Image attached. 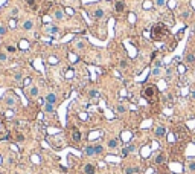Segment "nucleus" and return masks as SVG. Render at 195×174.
I'll list each match as a JSON object with an SVG mask.
<instances>
[{
    "label": "nucleus",
    "mask_w": 195,
    "mask_h": 174,
    "mask_svg": "<svg viewBox=\"0 0 195 174\" xmlns=\"http://www.w3.org/2000/svg\"><path fill=\"white\" fill-rule=\"evenodd\" d=\"M151 37H152V40H156V41H163V40L168 37V31L162 23H156L151 28Z\"/></svg>",
    "instance_id": "nucleus-1"
},
{
    "label": "nucleus",
    "mask_w": 195,
    "mask_h": 174,
    "mask_svg": "<svg viewBox=\"0 0 195 174\" xmlns=\"http://www.w3.org/2000/svg\"><path fill=\"white\" fill-rule=\"evenodd\" d=\"M143 98L146 99L148 102L156 104L159 99V89L156 86H146L143 89Z\"/></svg>",
    "instance_id": "nucleus-2"
},
{
    "label": "nucleus",
    "mask_w": 195,
    "mask_h": 174,
    "mask_svg": "<svg viewBox=\"0 0 195 174\" xmlns=\"http://www.w3.org/2000/svg\"><path fill=\"white\" fill-rule=\"evenodd\" d=\"M3 104L6 107H9V109H14V107L18 104V101H17L14 93H6V95L3 96Z\"/></svg>",
    "instance_id": "nucleus-3"
},
{
    "label": "nucleus",
    "mask_w": 195,
    "mask_h": 174,
    "mask_svg": "<svg viewBox=\"0 0 195 174\" xmlns=\"http://www.w3.org/2000/svg\"><path fill=\"white\" fill-rule=\"evenodd\" d=\"M89 14H90V17H93V18L101 20V18L105 17V11H104L102 8H95V9H90Z\"/></svg>",
    "instance_id": "nucleus-4"
},
{
    "label": "nucleus",
    "mask_w": 195,
    "mask_h": 174,
    "mask_svg": "<svg viewBox=\"0 0 195 174\" xmlns=\"http://www.w3.org/2000/svg\"><path fill=\"white\" fill-rule=\"evenodd\" d=\"M52 17L55 20H63L64 18V11L59 8V6H55V8H52Z\"/></svg>",
    "instance_id": "nucleus-5"
},
{
    "label": "nucleus",
    "mask_w": 195,
    "mask_h": 174,
    "mask_svg": "<svg viewBox=\"0 0 195 174\" xmlns=\"http://www.w3.org/2000/svg\"><path fill=\"white\" fill-rule=\"evenodd\" d=\"M38 93H40L38 87L32 86L31 89H28V90H26V96H28V98H35V96H38Z\"/></svg>",
    "instance_id": "nucleus-6"
},
{
    "label": "nucleus",
    "mask_w": 195,
    "mask_h": 174,
    "mask_svg": "<svg viewBox=\"0 0 195 174\" xmlns=\"http://www.w3.org/2000/svg\"><path fill=\"white\" fill-rule=\"evenodd\" d=\"M57 101H58V98H57L55 93H48V95H46V102H49V104H53V105H55Z\"/></svg>",
    "instance_id": "nucleus-7"
},
{
    "label": "nucleus",
    "mask_w": 195,
    "mask_h": 174,
    "mask_svg": "<svg viewBox=\"0 0 195 174\" xmlns=\"http://www.w3.org/2000/svg\"><path fill=\"white\" fill-rule=\"evenodd\" d=\"M154 135H156L157 138H165V135H166V128H165V127H162V125H160V127H157V128H156V131H154Z\"/></svg>",
    "instance_id": "nucleus-8"
},
{
    "label": "nucleus",
    "mask_w": 195,
    "mask_h": 174,
    "mask_svg": "<svg viewBox=\"0 0 195 174\" xmlns=\"http://www.w3.org/2000/svg\"><path fill=\"white\" fill-rule=\"evenodd\" d=\"M34 26H35V25H34V20H24V22H23V29L24 31H31V29H34Z\"/></svg>",
    "instance_id": "nucleus-9"
},
{
    "label": "nucleus",
    "mask_w": 195,
    "mask_h": 174,
    "mask_svg": "<svg viewBox=\"0 0 195 174\" xmlns=\"http://www.w3.org/2000/svg\"><path fill=\"white\" fill-rule=\"evenodd\" d=\"M84 173H85V174H95V173H96V166L92 165V163H87V165L84 166Z\"/></svg>",
    "instance_id": "nucleus-10"
},
{
    "label": "nucleus",
    "mask_w": 195,
    "mask_h": 174,
    "mask_svg": "<svg viewBox=\"0 0 195 174\" xmlns=\"http://www.w3.org/2000/svg\"><path fill=\"white\" fill-rule=\"evenodd\" d=\"M185 60H186V63H187V64H194V63H195V53H192V52H186Z\"/></svg>",
    "instance_id": "nucleus-11"
},
{
    "label": "nucleus",
    "mask_w": 195,
    "mask_h": 174,
    "mask_svg": "<svg viewBox=\"0 0 195 174\" xmlns=\"http://www.w3.org/2000/svg\"><path fill=\"white\" fill-rule=\"evenodd\" d=\"M114 9H116L117 12H124L125 11V3L122 2V0H117V2L114 3Z\"/></svg>",
    "instance_id": "nucleus-12"
},
{
    "label": "nucleus",
    "mask_w": 195,
    "mask_h": 174,
    "mask_svg": "<svg viewBox=\"0 0 195 174\" xmlns=\"http://www.w3.org/2000/svg\"><path fill=\"white\" fill-rule=\"evenodd\" d=\"M81 138H82L81 131H78V130H73V131H72V139H73V142H79V140H81Z\"/></svg>",
    "instance_id": "nucleus-13"
},
{
    "label": "nucleus",
    "mask_w": 195,
    "mask_h": 174,
    "mask_svg": "<svg viewBox=\"0 0 195 174\" xmlns=\"http://www.w3.org/2000/svg\"><path fill=\"white\" fill-rule=\"evenodd\" d=\"M119 147V140L117 139H110L108 140V148L110 150H114V148H117Z\"/></svg>",
    "instance_id": "nucleus-14"
},
{
    "label": "nucleus",
    "mask_w": 195,
    "mask_h": 174,
    "mask_svg": "<svg viewBox=\"0 0 195 174\" xmlns=\"http://www.w3.org/2000/svg\"><path fill=\"white\" fill-rule=\"evenodd\" d=\"M165 160H166V156L163 154V153H160V154H157V157H156V163L162 165V163H165Z\"/></svg>",
    "instance_id": "nucleus-15"
},
{
    "label": "nucleus",
    "mask_w": 195,
    "mask_h": 174,
    "mask_svg": "<svg viewBox=\"0 0 195 174\" xmlns=\"http://www.w3.org/2000/svg\"><path fill=\"white\" fill-rule=\"evenodd\" d=\"M84 153H85L87 156H93V154H95V145H89V147H85Z\"/></svg>",
    "instance_id": "nucleus-16"
},
{
    "label": "nucleus",
    "mask_w": 195,
    "mask_h": 174,
    "mask_svg": "<svg viewBox=\"0 0 195 174\" xmlns=\"http://www.w3.org/2000/svg\"><path fill=\"white\" fill-rule=\"evenodd\" d=\"M44 112L53 113V112H55V105H53V104H49V102H46V105H44Z\"/></svg>",
    "instance_id": "nucleus-17"
},
{
    "label": "nucleus",
    "mask_w": 195,
    "mask_h": 174,
    "mask_svg": "<svg viewBox=\"0 0 195 174\" xmlns=\"http://www.w3.org/2000/svg\"><path fill=\"white\" fill-rule=\"evenodd\" d=\"M46 31H48L49 34H57L58 28H57V26H53V25H49V26H46Z\"/></svg>",
    "instance_id": "nucleus-18"
},
{
    "label": "nucleus",
    "mask_w": 195,
    "mask_h": 174,
    "mask_svg": "<svg viewBox=\"0 0 195 174\" xmlns=\"http://www.w3.org/2000/svg\"><path fill=\"white\" fill-rule=\"evenodd\" d=\"M162 67H154L152 70H151V75L152 76H160V75H162Z\"/></svg>",
    "instance_id": "nucleus-19"
},
{
    "label": "nucleus",
    "mask_w": 195,
    "mask_h": 174,
    "mask_svg": "<svg viewBox=\"0 0 195 174\" xmlns=\"http://www.w3.org/2000/svg\"><path fill=\"white\" fill-rule=\"evenodd\" d=\"M18 14H20V9L17 8V6H14V8L11 9V12H9V15L12 17V18H15V17H18Z\"/></svg>",
    "instance_id": "nucleus-20"
},
{
    "label": "nucleus",
    "mask_w": 195,
    "mask_h": 174,
    "mask_svg": "<svg viewBox=\"0 0 195 174\" xmlns=\"http://www.w3.org/2000/svg\"><path fill=\"white\" fill-rule=\"evenodd\" d=\"M134 150H136V147H134V145H130V147H127V148L124 150L122 154H124V156H127L128 153H131V151H134Z\"/></svg>",
    "instance_id": "nucleus-21"
},
{
    "label": "nucleus",
    "mask_w": 195,
    "mask_h": 174,
    "mask_svg": "<svg viewBox=\"0 0 195 174\" xmlns=\"http://www.w3.org/2000/svg\"><path fill=\"white\" fill-rule=\"evenodd\" d=\"M89 96H90V98H95V99H96V98L99 96V92L93 89V90H90V92H89Z\"/></svg>",
    "instance_id": "nucleus-22"
},
{
    "label": "nucleus",
    "mask_w": 195,
    "mask_h": 174,
    "mask_svg": "<svg viewBox=\"0 0 195 174\" xmlns=\"http://www.w3.org/2000/svg\"><path fill=\"white\" fill-rule=\"evenodd\" d=\"M14 79H15V81H22V79H23V73L22 72H15L14 73Z\"/></svg>",
    "instance_id": "nucleus-23"
},
{
    "label": "nucleus",
    "mask_w": 195,
    "mask_h": 174,
    "mask_svg": "<svg viewBox=\"0 0 195 174\" xmlns=\"http://www.w3.org/2000/svg\"><path fill=\"white\" fill-rule=\"evenodd\" d=\"M104 151V147L102 145H95V154H101Z\"/></svg>",
    "instance_id": "nucleus-24"
},
{
    "label": "nucleus",
    "mask_w": 195,
    "mask_h": 174,
    "mask_svg": "<svg viewBox=\"0 0 195 174\" xmlns=\"http://www.w3.org/2000/svg\"><path fill=\"white\" fill-rule=\"evenodd\" d=\"M6 31H8V28H6L5 25H0V37L6 35Z\"/></svg>",
    "instance_id": "nucleus-25"
},
{
    "label": "nucleus",
    "mask_w": 195,
    "mask_h": 174,
    "mask_svg": "<svg viewBox=\"0 0 195 174\" xmlns=\"http://www.w3.org/2000/svg\"><path fill=\"white\" fill-rule=\"evenodd\" d=\"M187 170H189V171H195V160L187 162Z\"/></svg>",
    "instance_id": "nucleus-26"
},
{
    "label": "nucleus",
    "mask_w": 195,
    "mask_h": 174,
    "mask_svg": "<svg viewBox=\"0 0 195 174\" xmlns=\"http://www.w3.org/2000/svg\"><path fill=\"white\" fill-rule=\"evenodd\" d=\"M116 112H117V113H125V112H127V107H125V105H117V107H116Z\"/></svg>",
    "instance_id": "nucleus-27"
},
{
    "label": "nucleus",
    "mask_w": 195,
    "mask_h": 174,
    "mask_svg": "<svg viewBox=\"0 0 195 174\" xmlns=\"http://www.w3.org/2000/svg\"><path fill=\"white\" fill-rule=\"evenodd\" d=\"M134 173H139V168H127L125 174H134Z\"/></svg>",
    "instance_id": "nucleus-28"
},
{
    "label": "nucleus",
    "mask_w": 195,
    "mask_h": 174,
    "mask_svg": "<svg viewBox=\"0 0 195 174\" xmlns=\"http://www.w3.org/2000/svg\"><path fill=\"white\" fill-rule=\"evenodd\" d=\"M119 66H120V67H122V69H127V67H128V63H127V60H120Z\"/></svg>",
    "instance_id": "nucleus-29"
},
{
    "label": "nucleus",
    "mask_w": 195,
    "mask_h": 174,
    "mask_svg": "<svg viewBox=\"0 0 195 174\" xmlns=\"http://www.w3.org/2000/svg\"><path fill=\"white\" fill-rule=\"evenodd\" d=\"M166 3V0H156V5L159 6V8H162V6H165Z\"/></svg>",
    "instance_id": "nucleus-30"
},
{
    "label": "nucleus",
    "mask_w": 195,
    "mask_h": 174,
    "mask_svg": "<svg viewBox=\"0 0 195 174\" xmlns=\"http://www.w3.org/2000/svg\"><path fill=\"white\" fill-rule=\"evenodd\" d=\"M8 60V57H6L5 52H0V61H6Z\"/></svg>",
    "instance_id": "nucleus-31"
},
{
    "label": "nucleus",
    "mask_w": 195,
    "mask_h": 174,
    "mask_svg": "<svg viewBox=\"0 0 195 174\" xmlns=\"http://www.w3.org/2000/svg\"><path fill=\"white\" fill-rule=\"evenodd\" d=\"M75 46H76L78 49H84V43H82V41H76V44H75Z\"/></svg>",
    "instance_id": "nucleus-32"
},
{
    "label": "nucleus",
    "mask_w": 195,
    "mask_h": 174,
    "mask_svg": "<svg viewBox=\"0 0 195 174\" xmlns=\"http://www.w3.org/2000/svg\"><path fill=\"white\" fill-rule=\"evenodd\" d=\"M6 51L11 52V53H14V52H15V48H14V46H8V48H6Z\"/></svg>",
    "instance_id": "nucleus-33"
},
{
    "label": "nucleus",
    "mask_w": 195,
    "mask_h": 174,
    "mask_svg": "<svg viewBox=\"0 0 195 174\" xmlns=\"http://www.w3.org/2000/svg\"><path fill=\"white\" fill-rule=\"evenodd\" d=\"M26 3L29 6H35V0H26Z\"/></svg>",
    "instance_id": "nucleus-34"
},
{
    "label": "nucleus",
    "mask_w": 195,
    "mask_h": 174,
    "mask_svg": "<svg viewBox=\"0 0 195 174\" xmlns=\"http://www.w3.org/2000/svg\"><path fill=\"white\" fill-rule=\"evenodd\" d=\"M189 15H191V12H183V18H187Z\"/></svg>",
    "instance_id": "nucleus-35"
},
{
    "label": "nucleus",
    "mask_w": 195,
    "mask_h": 174,
    "mask_svg": "<svg viewBox=\"0 0 195 174\" xmlns=\"http://www.w3.org/2000/svg\"><path fill=\"white\" fill-rule=\"evenodd\" d=\"M162 66H163L162 61H157V63H156V67H162Z\"/></svg>",
    "instance_id": "nucleus-36"
},
{
    "label": "nucleus",
    "mask_w": 195,
    "mask_h": 174,
    "mask_svg": "<svg viewBox=\"0 0 195 174\" xmlns=\"http://www.w3.org/2000/svg\"><path fill=\"white\" fill-rule=\"evenodd\" d=\"M17 139H18V140H23L24 138H23V135H18V136H17Z\"/></svg>",
    "instance_id": "nucleus-37"
},
{
    "label": "nucleus",
    "mask_w": 195,
    "mask_h": 174,
    "mask_svg": "<svg viewBox=\"0 0 195 174\" xmlns=\"http://www.w3.org/2000/svg\"><path fill=\"white\" fill-rule=\"evenodd\" d=\"M191 96L195 99V90H191Z\"/></svg>",
    "instance_id": "nucleus-38"
},
{
    "label": "nucleus",
    "mask_w": 195,
    "mask_h": 174,
    "mask_svg": "<svg viewBox=\"0 0 195 174\" xmlns=\"http://www.w3.org/2000/svg\"><path fill=\"white\" fill-rule=\"evenodd\" d=\"M194 32H195V26H194Z\"/></svg>",
    "instance_id": "nucleus-39"
},
{
    "label": "nucleus",
    "mask_w": 195,
    "mask_h": 174,
    "mask_svg": "<svg viewBox=\"0 0 195 174\" xmlns=\"http://www.w3.org/2000/svg\"><path fill=\"white\" fill-rule=\"evenodd\" d=\"M0 174H3V173H2V171H0Z\"/></svg>",
    "instance_id": "nucleus-40"
},
{
    "label": "nucleus",
    "mask_w": 195,
    "mask_h": 174,
    "mask_svg": "<svg viewBox=\"0 0 195 174\" xmlns=\"http://www.w3.org/2000/svg\"><path fill=\"white\" fill-rule=\"evenodd\" d=\"M50 2H52V0H50Z\"/></svg>",
    "instance_id": "nucleus-41"
}]
</instances>
